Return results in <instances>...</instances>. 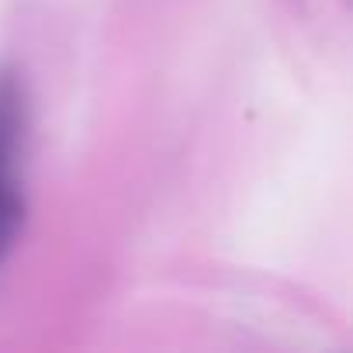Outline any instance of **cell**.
Returning a JSON list of instances; mask_svg holds the SVG:
<instances>
[{
	"label": "cell",
	"mask_w": 353,
	"mask_h": 353,
	"mask_svg": "<svg viewBox=\"0 0 353 353\" xmlns=\"http://www.w3.org/2000/svg\"><path fill=\"white\" fill-rule=\"evenodd\" d=\"M21 145H25V90L14 73H0V263L11 256L25 229Z\"/></svg>",
	"instance_id": "cell-1"
}]
</instances>
